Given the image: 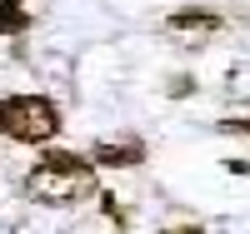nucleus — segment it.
I'll return each instance as SVG.
<instances>
[{"instance_id": "nucleus-1", "label": "nucleus", "mask_w": 250, "mask_h": 234, "mask_svg": "<svg viewBox=\"0 0 250 234\" xmlns=\"http://www.w3.org/2000/svg\"><path fill=\"white\" fill-rule=\"evenodd\" d=\"M95 164L90 155H75V150H45L30 175H25V195L35 204H50V209H65V204H80L95 195Z\"/></svg>"}, {"instance_id": "nucleus-2", "label": "nucleus", "mask_w": 250, "mask_h": 234, "mask_svg": "<svg viewBox=\"0 0 250 234\" xmlns=\"http://www.w3.org/2000/svg\"><path fill=\"white\" fill-rule=\"evenodd\" d=\"M0 135L15 144H50L60 135V105L50 95H5L0 100Z\"/></svg>"}, {"instance_id": "nucleus-3", "label": "nucleus", "mask_w": 250, "mask_h": 234, "mask_svg": "<svg viewBox=\"0 0 250 234\" xmlns=\"http://www.w3.org/2000/svg\"><path fill=\"white\" fill-rule=\"evenodd\" d=\"M90 164L95 169H135V164H145V140H100L90 150Z\"/></svg>"}, {"instance_id": "nucleus-4", "label": "nucleus", "mask_w": 250, "mask_h": 234, "mask_svg": "<svg viewBox=\"0 0 250 234\" xmlns=\"http://www.w3.org/2000/svg\"><path fill=\"white\" fill-rule=\"evenodd\" d=\"M220 25H225V20L215 10H170V15H165V30H170V35H190V40H210Z\"/></svg>"}, {"instance_id": "nucleus-5", "label": "nucleus", "mask_w": 250, "mask_h": 234, "mask_svg": "<svg viewBox=\"0 0 250 234\" xmlns=\"http://www.w3.org/2000/svg\"><path fill=\"white\" fill-rule=\"evenodd\" d=\"M30 5H25V0H0V35H5V40H20V35H25L30 30Z\"/></svg>"}, {"instance_id": "nucleus-6", "label": "nucleus", "mask_w": 250, "mask_h": 234, "mask_svg": "<svg viewBox=\"0 0 250 234\" xmlns=\"http://www.w3.org/2000/svg\"><path fill=\"white\" fill-rule=\"evenodd\" d=\"M220 130H225V135H235V130H240V135L250 140V115H245V120H220Z\"/></svg>"}, {"instance_id": "nucleus-7", "label": "nucleus", "mask_w": 250, "mask_h": 234, "mask_svg": "<svg viewBox=\"0 0 250 234\" xmlns=\"http://www.w3.org/2000/svg\"><path fill=\"white\" fill-rule=\"evenodd\" d=\"M160 234H205V229H200V224H165Z\"/></svg>"}]
</instances>
